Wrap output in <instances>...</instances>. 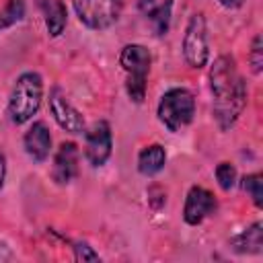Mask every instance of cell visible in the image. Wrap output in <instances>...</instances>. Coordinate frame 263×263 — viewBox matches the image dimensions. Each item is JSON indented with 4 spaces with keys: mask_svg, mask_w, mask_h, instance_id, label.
Wrapping results in <instances>:
<instances>
[{
    "mask_svg": "<svg viewBox=\"0 0 263 263\" xmlns=\"http://www.w3.org/2000/svg\"><path fill=\"white\" fill-rule=\"evenodd\" d=\"M212 113L222 132L230 129L245 111L247 82L240 76L234 58L220 55L210 70Z\"/></svg>",
    "mask_w": 263,
    "mask_h": 263,
    "instance_id": "cell-1",
    "label": "cell"
},
{
    "mask_svg": "<svg viewBox=\"0 0 263 263\" xmlns=\"http://www.w3.org/2000/svg\"><path fill=\"white\" fill-rule=\"evenodd\" d=\"M43 99V80L37 72H23L8 97V115L12 123H27L41 105Z\"/></svg>",
    "mask_w": 263,
    "mask_h": 263,
    "instance_id": "cell-2",
    "label": "cell"
},
{
    "mask_svg": "<svg viewBox=\"0 0 263 263\" xmlns=\"http://www.w3.org/2000/svg\"><path fill=\"white\" fill-rule=\"evenodd\" d=\"M156 115L168 132H181L195 115V99L187 88H168L158 101Z\"/></svg>",
    "mask_w": 263,
    "mask_h": 263,
    "instance_id": "cell-3",
    "label": "cell"
},
{
    "mask_svg": "<svg viewBox=\"0 0 263 263\" xmlns=\"http://www.w3.org/2000/svg\"><path fill=\"white\" fill-rule=\"evenodd\" d=\"M78 21L95 31L109 29L119 21L121 14V0H72Z\"/></svg>",
    "mask_w": 263,
    "mask_h": 263,
    "instance_id": "cell-4",
    "label": "cell"
},
{
    "mask_svg": "<svg viewBox=\"0 0 263 263\" xmlns=\"http://www.w3.org/2000/svg\"><path fill=\"white\" fill-rule=\"evenodd\" d=\"M183 58L191 68H203L210 58L208 49V25L201 12H195L185 29L183 35Z\"/></svg>",
    "mask_w": 263,
    "mask_h": 263,
    "instance_id": "cell-5",
    "label": "cell"
},
{
    "mask_svg": "<svg viewBox=\"0 0 263 263\" xmlns=\"http://www.w3.org/2000/svg\"><path fill=\"white\" fill-rule=\"evenodd\" d=\"M113 148V138H111V127L105 119L95 121L86 134H84V156L90 166H103Z\"/></svg>",
    "mask_w": 263,
    "mask_h": 263,
    "instance_id": "cell-6",
    "label": "cell"
},
{
    "mask_svg": "<svg viewBox=\"0 0 263 263\" xmlns=\"http://www.w3.org/2000/svg\"><path fill=\"white\" fill-rule=\"evenodd\" d=\"M49 109H51V115H53L55 123L62 129H66L70 134H82L84 132L82 113L68 101L66 92L60 86L51 88V92H49Z\"/></svg>",
    "mask_w": 263,
    "mask_h": 263,
    "instance_id": "cell-7",
    "label": "cell"
},
{
    "mask_svg": "<svg viewBox=\"0 0 263 263\" xmlns=\"http://www.w3.org/2000/svg\"><path fill=\"white\" fill-rule=\"evenodd\" d=\"M214 210H216V197H214V193L210 189L199 187V185H193L187 191L185 205H183V220L189 226L201 224Z\"/></svg>",
    "mask_w": 263,
    "mask_h": 263,
    "instance_id": "cell-8",
    "label": "cell"
},
{
    "mask_svg": "<svg viewBox=\"0 0 263 263\" xmlns=\"http://www.w3.org/2000/svg\"><path fill=\"white\" fill-rule=\"evenodd\" d=\"M78 146L74 142H62L55 158H53V166H51V179L58 185H68L76 175H78Z\"/></svg>",
    "mask_w": 263,
    "mask_h": 263,
    "instance_id": "cell-9",
    "label": "cell"
},
{
    "mask_svg": "<svg viewBox=\"0 0 263 263\" xmlns=\"http://www.w3.org/2000/svg\"><path fill=\"white\" fill-rule=\"evenodd\" d=\"M119 64L125 70L127 76L134 78H148L150 72V64H152V55L148 51V47L140 45V43H127L121 53H119Z\"/></svg>",
    "mask_w": 263,
    "mask_h": 263,
    "instance_id": "cell-10",
    "label": "cell"
},
{
    "mask_svg": "<svg viewBox=\"0 0 263 263\" xmlns=\"http://www.w3.org/2000/svg\"><path fill=\"white\" fill-rule=\"evenodd\" d=\"M23 144H25V152L29 154L31 160L35 162H43L47 156H49V150H51V136H49V129L43 121H35L25 138H23Z\"/></svg>",
    "mask_w": 263,
    "mask_h": 263,
    "instance_id": "cell-11",
    "label": "cell"
},
{
    "mask_svg": "<svg viewBox=\"0 0 263 263\" xmlns=\"http://www.w3.org/2000/svg\"><path fill=\"white\" fill-rule=\"evenodd\" d=\"M138 10L152 23L156 35H164L168 31L173 0H138Z\"/></svg>",
    "mask_w": 263,
    "mask_h": 263,
    "instance_id": "cell-12",
    "label": "cell"
},
{
    "mask_svg": "<svg viewBox=\"0 0 263 263\" xmlns=\"http://www.w3.org/2000/svg\"><path fill=\"white\" fill-rule=\"evenodd\" d=\"M230 247L240 255H257L263 251V224L253 222L249 228L230 238Z\"/></svg>",
    "mask_w": 263,
    "mask_h": 263,
    "instance_id": "cell-13",
    "label": "cell"
},
{
    "mask_svg": "<svg viewBox=\"0 0 263 263\" xmlns=\"http://www.w3.org/2000/svg\"><path fill=\"white\" fill-rule=\"evenodd\" d=\"M164 162H166V152L160 144H150L142 148V152L138 154V171L144 177H152L158 171H162Z\"/></svg>",
    "mask_w": 263,
    "mask_h": 263,
    "instance_id": "cell-14",
    "label": "cell"
},
{
    "mask_svg": "<svg viewBox=\"0 0 263 263\" xmlns=\"http://www.w3.org/2000/svg\"><path fill=\"white\" fill-rule=\"evenodd\" d=\"M41 8H43V14H45L47 33L51 37H60L64 33V29H66V23H68L66 4L62 0H45V4Z\"/></svg>",
    "mask_w": 263,
    "mask_h": 263,
    "instance_id": "cell-15",
    "label": "cell"
},
{
    "mask_svg": "<svg viewBox=\"0 0 263 263\" xmlns=\"http://www.w3.org/2000/svg\"><path fill=\"white\" fill-rule=\"evenodd\" d=\"M25 18V0H8L6 6L0 10V31L12 27Z\"/></svg>",
    "mask_w": 263,
    "mask_h": 263,
    "instance_id": "cell-16",
    "label": "cell"
},
{
    "mask_svg": "<svg viewBox=\"0 0 263 263\" xmlns=\"http://www.w3.org/2000/svg\"><path fill=\"white\" fill-rule=\"evenodd\" d=\"M242 189L249 193V197L253 199V203L257 208L263 205V177L259 173H253V175H247L242 179Z\"/></svg>",
    "mask_w": 263,
    "mask_h": 263,
    "instance_id": "cell-17",
    "label": "cell"
},
{
    "mask_svg": "<svg viewBox=\"0 0 263 263\" xmlns=\"http://www.w3.org/2000/svg\"><path fill=\"white\" fill-rule=\"evenodd\" d=\"M216 181L224 191H230L236 183V168L232 162H220L216 166Z\"/></svg>",
    "mask_w": 263,
    "mask_h": 263,
    "instance_id": "cell-18",
    "label": "cell"
},
{
    "mask_svg": "<svg viewBox=\"0 0 263 263\" xmlns=\"http://www.w3.org/2000/svg\"><path fill=\"white\" fill-rule=\"evenodd\" d=\"M249 62H251V70L255 74H261V68H263V41H261V35H255L253 37Z\"/></svg>",
    "mask_w": 263,
    "mask_h": 263,
    "instance_id": "cell-19",
    "label": "cell"
},
{
    "mask_svg": "<svg viewBox=\"0 0 263 263\" xmlns=\"http://www.w3.org/2000/svg\"><path fill=\"white\" fill-rule=\"evenodd\" d=\"M74 255H76V261H99V253L92 251V247L88 242H76L74 245Z\"/></svg>",
    "mask_w": 263,
    "mask_h": 263,
    "instance_id": "cell-20",
    "label": "cell"
},
{
    "mask_svg": "<svg viewBox=\"0 0 263 263\" xmlns=\"http://www.w3.org/2000/svg\"><path fill=\"white\" fill-rule=\"evenodd\" d=\"M4 179H6V158H4V154L0 152V189H2V185H4Z\"/></svg>",
    "mask_w": 263,
    "mask_h": 263,
    "instance_id": "cell-21",
    "label": "cell"
},
{
    "mask_svg": "<svg viewBox=\"0 0 263 263\" xmlns=\"http://www.w3.org/2000/svg\"><path fill=\"white\" fill-rule=\"evenodd\" d=\"M218 2H220L224 8H240L245 0H218Z\"/></svg>",
    "mask_w": 263,
    "mask_h": 263,
    "instance_id": "cell-22",
    "label": "cell"
},
{
    "mask_svg": "<svg viewBox=\"0 0 263 263\" xmlns=\"http://www.w3.org/2000/svg\"><path fill=\"white\" fill-rule=\"evenodd\" d=\"M37 4H39V6H43V4H45V0H37Z\"/></svg>",
    "mask_w": 263,
    "mask_h": 263,
    "instance_id": "cell-23",
    "label": "cell"
}]
</instances>
